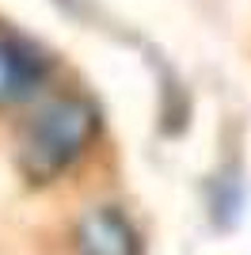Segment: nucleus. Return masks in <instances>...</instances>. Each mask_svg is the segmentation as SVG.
Returning <instances> with one entry per match:
<instances>
[{"instance_id": "1", "label": "nucleus", "mask_w": 251, "mask_h": 255, "mask_svg": "<svg viewBox=\"0 0 251 255\" xmlns=\"http://www.w3.org/2000/svg\"><path fill=\"white\" fill-rule=\"evenodd\" d=\"M99 137V111L88 96H57L42 107L23 137V175L31 183H53Z\"/></svg>"}, {"instance_id": "2", "label": "nucleus", "mask_w": 251, "mask_h": 255, "mask_svg": "<svg viewBox=\"0 0 251 255\" xmlns=\"http://www.w3.org/2000/svg\"><path fill=\"white\" fill-rule=\"evenodd\" d=\"M50 80V53L27 34L0 27V107L27 103Z\"/></svg>"}, {"instance_id": "3", "label": "nucleus", "mask_w": 251, "mask_h": 255, "mask_svg": "<svg viewBox=\"0 0 251 255\" xmlns=\"http://www.w3.org/2000/svg\"><path fill=\"white\" fill-rule=\"evenodd\" d=\"M76 255H141V233L118 206H95L76 225Z\"/></svg>"}]
</instances>
